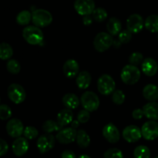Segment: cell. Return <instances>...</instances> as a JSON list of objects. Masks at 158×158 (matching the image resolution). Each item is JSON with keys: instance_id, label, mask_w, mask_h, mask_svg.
Here are the masks:
<instances>
[{"instance_id": "cell-26", "label": "cell", "mask_w": 158, "mask_h": 158, "mask_svg": "<svg viewBox=\"0 0 158 158\" xmlns=\"http://www.w3.org/2000/svg\"><path fill=\"white\" fill-rule=\"evenodd\" d=\"M144 26L151 32H158V15H151L145 19Z\"/></svg>"}, {"instance_id": "cell-21", "label": "cell", "mask_w": 158, "mask_h": 158, "mask_svg": "<svg viewBox=\"0 0 158 158\" xmlns=\"http://www.w3.org/2000/svg\"><path fill=\"white\" fill-rule=\"evenodd\" d=\"M92 77L87 71H82L78 74L76 80L77 86L81 89H85L89 87L91 83Z\"/></svg>"}, {"instance_id": "cell-48", "label": "cell", "mask_w": 158, "mask_h": 158, "mask_svg": "<svg viewBox=\"0 0 158 158\" xmlns=\"http://www.w3.org/2000/svg\"><path fill=\"white\" fill-rule=\"evenodd\" d=\"M157 40H158V35H157Z\"/></svg>"}, {"instance_id": "cell-14", "label": "cell", "mask_w": 158, "mask_h": 158, "mask_svg": "<svg viewBox=\"0 0 158 158\" xmlns=\"http://www.w3.org/2000/svg\"><path fill=\"white\" fill-rule=\"evenodd\" d=\"M142 137V131L135 125L126 127L123 131V137L128 143H135Z\"/></svg>"}, {"instance_id": "cell-12", "label": "cell", "mask_w": 158, "mask_h": 158, "mask_svg": "<svg viewBox=\"0 0 158 158\" xmlns=\"http://www.w3.org/2000/svg\"><path fill=\"white\" fill-rule=\"evenodd\" d=\"M77 131L73 127H67L60 130L56 134V140L63 144L71 143L77 139Z\"/></svg>"}, {"instance_id": "cell-1", "label": "cell", "mask_w": 158, "mask_h": 158, "mask_svg": "<svg viewBox=\"0 0 158 158\" xmlns=\"http://www.w3.org/2000/svg\"><path fill=\"white\" fill-rule=\"evenodd\" d=\"M23 36L31 45L41 44L43 41V32L36 26H26L23 31Z\"/></svg>"}, {"instance_id": "cell-37", "label": "cell", "mask_w": 158, "mask_h": 158, "mask_svg": "<svg viewBox=\"0 0 158 158\" xmlns=\"http://www.w3.org/2000/svg\"><path fill=\"white\" fill-rule=\"evenodd\" d=\"M12 116V110L8 105L2 104L0 106V119L2 120H8Z\"/></svg>"}, {"instance_id": "cell-25", "label": "cell", "mask_w": 158, "mask_h": 158, "mask_svg": "<svg viewBox=\"0 0 158 158\" xmlns=\"http://www.w3.org/2000/svg\"><path fill=\"white\" fill-rule=\"evenodd\" d=\"M77 143L78 146L81 148H86L90 144V137L87 133L83 130L77 131Z\"/></svg>"}, {"instance_id": "cell-34", "label": "cell", "mask_w": 158, "mask_h": 158, "mask_svg": "<svg viewBox=\"0 0 158 158\" xmlns=\"http://www.w3.org/2000/svg\"><path fill=\"white\" fill-rule=\"evenodd\" d=\"M38 134L39 133L36 128L32 126L26 127L23 132V135L27 140H33V139L36 138Z\"/></svg>"}, {"instance_id": "cell-44", "label": "cell", "mask_w": 158, "mask_h": 158, "mask_svg": "<svg viewBox=\"0 0 158 158\" xmlns=\"http://www.w3.org/2000/svg\"><path fill=\"white\" fill-rule=\"evenodd\" d=\"M80 122L78 121V120H73L72 123H71V127L73 128H75V129H77V127H79V126H80Z\"/></svg>"}, {"instance_id": "cell-29", "label": "cell", "mask_w": 158, "mask_h": 158, "mask_svg": "<svg viewBox=\"0 0 158 158\" xmlns=\"http://www.w3.org/2000/svg\"><path fill=\"white\" fill-rule=\"evenodd\" d=\"M32 19V14L28 10H23L17 15L16 22L21 26H26L30 23Z\"/></svg>"}, {"instance_id": "cell-27", "label": "cell", "mask_w": 158, "mask_h": 158, "mask_svg": "<svg viewBox=\"0 0 158 158\" xmlns=\"http://www.w3.org/2000/svg\"><path fill=\"white\" fill-rule=\"evenodd\" d=\"M62 128L63 127L58 122L52 120H46L43 124V130L47 134H51L55 131H60V130H62Z\"/></svg>"}, {"instance_id": "cell-45", "label": "cell", "mask_w": 158, "mask_h": 158, "mask_svg": "<svg viewBox=\"0 0 158 158\" xmlns=\"http://www.w3.org/2000/svg\"><path fill=\"white\" fill-rule=\"evenodd\" d=\"M121 44H122V43L120 41V40H114V43H113V46H114L115 48H120V46H121Z\"/></svg>"}, {"instance_id": "cell-41", "label": "cell", "mask_w": 158, "mask_h": 158, "mask_svg": "<svg viewBox=\"0 0 158 158\" xmlns=\"http://www.w3.org/2000/svg\"><path fill=\"white\" fill-rule=\"evenodd\" d=\"M132 116L135 120H140L142 117L144 116V113H143V109H135L132 113Z\"/></svg>"}, {"instance_id": "cell-30", "label": "cell", "mask_w": 158, "mask_h": 158, "mask_svg": "<svg viewBox=\"0 0 158 158\" xmlns=\"http://www.w3.org/2000/svg\"><path fill=\"white\" fill-rule=\"evenodd\" d=\"M134 158H151V151L144 145L137 147L134 151Z\"/></svg>"}, {"instance_id": "cell-8", "label": "cell", "mask_w": 158, "mask_h": 158, "mask_svg": "<svg viewBox=\"0 0 158 158\" xmlns=\"http://www.w3.org/2000/svg\"><path fill=\"white\" fill-rule=\"evenodd\" d=\"M56 139L51 134H45L40 136L37 140V148L41 154H46L55 146Z\"/></svg>"}, {"instance_id": "cell-10", "label": "cell", "mask_w": 158, "mask_h": 158, "mask_svg": "<svg viewBox=\"0 0 158 158\" xmlns=\"http://www.w3.org/2000/svg\"><path fill=\"white\" fill-rule=\"evenodd\" d=\"M74 8L77 13L83 16L90 15L96 9L94 0H76Z\"/></svg>"}, {"instance_id": "cell-19", "label": "cell", "mask_w": 158, "mask_h": 158, "mask_svg": "<svg viewBox=\"0 0 158 158\" xmlns=\"http://www.w3.org/2000/svg\"><path fill=\"white\" fill-rule=\"evenodd\" d=\"M144 116L147 118L152 120H158V103L151 101L147 103L143 107Z\"/></svg>"}, {"instance_id": "cell-11", "label": "cell", "mask_w": 158, "mask_h": 158, "mask_svg": "<svg viewBox=\"0 0 158 158\" xmlns=\"http://www.w3.org/2000/svg\"><path fill=\"white\" fill-rule=\"evenodd\" d=\"M144 22L139 14H132L127 20V29L132 33H138L143 29Z\"/></svg>"}, {"instance_id": "cell-9", "label": "cell", "mask_w": 158, "mask_h": 158, "mask_svg": "<svg viewBox=\"0 0 158 158\" xmlns=\"http://www.w3.org/2000/svg\"><path fill=\"white\" fill-rule=\"evenodd\" d=\"M142 136L147 140H154L158 137V123L150 120L143 123L141 128Z\"/></svg>"}, {"instance_id": "cell-7", "label": "cell", "mask_w": 158, "mask_h": 158, "mask_svg": "<svg viewBox=\"0 0 158 158\" xmlns=\"http://www.w3.org/2000/svg\"><path fill=\"white\" fill-rule=\"evenodd\" d=\"M7 94L11 101L15 104L23 103L26 97L25 89L18 83H12L8 87Z\"/></svg>"}, {"instance_id": "cell-20", "label": "cell", "mask_w": 158, "mask_h": 158, "mask_svg": "<svg viewBox=\"0 0 158 158\" xmlns=\"http://www.w3.org/2000/svg\"><path fill=\"white\" fill-rule=\"evenodd\" d=\"M73 120V114L70 109L66 108L60 111L57 115V122L61 125L62 127H65L69 123H72Z\"/></svg>"}, {"instance_id": "cell-4", "label": "cell", "mask_w": 158, "mask_h": 158, "mask_svg": "<svg viewBox=\"0 0 158 158\" xmlns=\"http://www.w3.org/2000/svg\"><path fill=\"white\" fill-rule=\"evenodd\" d=\"M83 107L89 112H93L98 109L100 106V99L95 93L92 91H86L80 98Z\"/></svg>"}, {"instance_id": "cell-38", "label": "cell", "mask_w": 158, "mask_h": 158, "mask_svg": "<svg viewBox=\"0 0 158 158\" xmlns=\"http://www.w3.org/2000/svg\"><path fill=\"white\" fill-rule=\"evenodd\" d=\"M132 32H130L128 29H124L122 30L121 32L119 33L118 40L121 42L122 43H127L132 39Z\"/></svg>"}, {"instance_id": "cell-43", "label": "cell", "mask_w": 158, "mask_h": 158, "mask_svg": "<svg viewBox=\"0 0 158 158\" xmlns=\"http://www.w3.org/2000/svg\"><path fill=\"white\" fill-rule=\"evenodd\" d=\"M93 16H90V15H84L83 18V23L85 26H89L93 23Z\"/></svg>"}, {"instance_id": "cell-33", "label": "cell", "mask_w": 158, "mask_h": 158, "mask_svg": "<svg viewBox=\"0 0 158 158\" xmlns=\"http://www.w3.org/2000/svg\"><path fill=\"white\" fill-rule=\"evenodd\" d=\"M104 158H123V154L118 148H110L105 151Z\"/></svg>"}, {"instance_id": "cell-5", "label": "cell", "mask_w": 158, "mask_h": 158, "mask_svg": "<svg viewBox=\"0 0 158 158\" xmlns=\"http://www.w3.org/2000/svg\"><path fill=\"white\" fill-rule=\"evenodd\" d=\"M114 39L110 33L101 32L97 34L94 40V46L96 50L100 52L107 50L114 43Z\"/></svg>"}, {"instance_id": "cell-28", "label": "cell", "mask_w": 158, "mask_h": 158, "mask_svg": "<svg viewBox=\"0 0 158 158\" xmlns=\"http://www.w3.org/2000/svg\"><path fill=\"white\" fill-rule=\"evenodd\" d=\"M13 55V49L12 46L6 43H2L0 45V58L2 60H9Z\"/></svg>"}, {"instance_id": "cell-24", "label": "cell", "mask_w": 158, "mask_h": 158, "mask_svg": "<svg viewBox=\"0 0 158 158\" xmlns=\"http://www.w3.org/2000/svg\"><path fill=\"white\" fill-rule=\"evenodd\" d=\"M106 29L108 32L111 35H116L121 32L122 24L121 22L115 17H112L108 20L106 23Z\"/></svg>"}, {"instance_id": "cell-35", "label": "cell", "mask_w": 158, "mask_h": 158, "mask_svg": "<svg viewBox=\"0 0 158 158\" xmlns=\"http://www.w3.org/2000/svg\"><path fill=\"white\" fill-rule=\"evenodd\" d=\"M112 100L115 104L121 105L123 104L125 100V94L120 89L114 90L112 95Z\"/></svg>"}, {"instance_id": "cell-42", "label": "cell", "mask_w": 158, "mask_h": 158, "mask_svg": "<svg viewBox=\"0 0 158 158\" xmlns=\"http://www.w3.org/2000/svg\"><path fill=\"white\" fill-rule=\"evenodd\" d=\"M61 158H77V157H76V154L73 151L66 150L62 153Z\"/></svg>"}, {"instance_id": "cell-15", "label": "cell", "mask_w": 158, "mask_h": 158, "mask_svg": "<svg viewBox=\"0 0 158 158\" xmlns=\"http://www.w3.org/2000/svg\"><path fill=\"white\" fill-rule=\"evenodd\" d=\"M103 136L109 143H115L120 140V134L117 127L112 123H107L103 129Z\"/></svg>"}, {"instance_id": "cell-3", "label": "cell", "mask_w": 158, "mask_h": 158, "mask_svg": "<svg viewBox=\"0 0 158 158\" xmlns=\"http://www.w3.org/2000/svg\"><path fill=\"white\" fill-rule=\"evenodd\" d=\"M32 20L38 27H46L52 22V15L46 9H35L32 13Z\"/></svg>"}, {"instance_id": "cell-13", "label": "cell", "mask_w": 158, "mask_h": 158, "mask_svg": "<svg viewBox=\"0 0 158 158\" xmlns=\"http://www.w3.org/2000/svg\"><path fill=\"white\" fill-rule=\"evenodd\" d=\"M24 129V126L21 120L16 118L11 119L6 124V131L8 134L14 138L19 137L23 134Z\"/></svg>"}, {"instance_id": "cell-17", "label": "cell", "mask_w": 158, "mask_h": 158, "mask_svg": "<svg viewBox=\"0 0 158 158\" xmlns=\"http://www.w3.org/2000/svg\"><path fill=\"white\" fill-rule=\"evenodd\" d=\"M79 69H80L79 63H77V60L72 59L66 60L63 67L65 76L69 79L74 78L77 74H79Z\"/></svg>"}, {"instance_id": "cell-31", "label": "cell", "mask_w": 158, "mask_h": 158, "mask_svg": "<svg viewBox=\"0 0 158 158\" xmlns=\"http://www.w3.org/2000/svg\"><path fill=\"white\" fill-rule=\"evenodd\" d=\"M107 15L108 14L106 12V9L101 7L95 9L92 13V16L96 22H98V23H102V22L105 21V19L107 18Z\"/></svg>"}, {"instance_id": "cell-22", "label": "cell", "mask_w": 158, "mask_h": 158, "mask_svg": "<svg viewBox=\"0 0 158 158\" xmlns=\"http://www.w3.org/2000/svg\"><path fill=\"white\" fill-rule=\"evenodd\" d=\"M143 96L146 100L156 101L158 100V87L154 84H148L143 87Z\"/></svg>"}, {"instance_id": "cell-46", "label": "cell", "mask_w": 158, "mask_h": 158, "mask_svg": "<svg viewBox=\"0 0 158 158\" xmlns=\"http://www.w3.org/2000/svg\"><path fill=\"white\" fill-rule=\"evenodd\" d=\"M78 158H91V157H89V156L86 155V154H83V155L80 156Z\"/></svg>"}, {"instance_id": "cell-6", "label": "cell", "mask_w": 158, "mask_h": 158, "mask_svg": "<svg viewBox=\"0 0 158 158\" xmlns=\"http://www.w3.org/2000/svg\"><path fill=\"white\" fill-rule=\"evenodd\" d=\"M97 88L99 92L103 95H110L115 90V81L110 75L103 74L97 80Z\"/></svg>"}, {"instance_id": "cell-40", "label": "cell", "mask_w": 158, "mask_h": 158, "mask_svg": "<svg viewBox=\"0 0 158 158\" xmlns=\"http://www.w3.org/2000/svg\"><path fill=\"white\" fill-rule=\"evenodd\" d=\"M8 150H9L8 143H6V140L1 139L0 140V156L1 157L4 156L8 152Z\"/></svg>"}, {"instance_id": "cell-39", "label": "cell", "mask_w": 158, "mask_h": 158, "mask_svg": "<svg viewBox=\"0 0 158 158\" xmlns=\"http://www.w3.org/2000/svg\"><path fill=\"white\" fill-rule=\"evenodd\" d=\"M90 117V114H89V111L86 110H82L78 113L77 115V120L80 123H85L88 122Z\"/></svg>"}, {"instance_id": "cell-23", "label": "cell", "mask_w": 158, "mask_h": 158, "mask_svg": "<svg viewBox=\"0 0 158 158\" xmlns=\"http://www.w3.org/2000/svg\"><path fill=\"white\" fill-rule=\"evenodd\" d=\"M62 101L66 108L70 110L76 109L80 105V99L74 94H67L64 95Z\"/></svg>"}, {"instance_id": "cell-2", "label": "cell", "mask_w": 158, "mask_h": 158, "mask_svg": "<svg viewBox=\"0 0 158 158\" xmlns=\"http://www.w3.org/2000/svg\"><path fill=\"white\" fill-rule=\"evenodd\" d=\"M120 77L125 84L134 85L140 80V71L137 66H134L132 64L127 65L122 69Z\"/></svg>"}, {"instance_id": "cell-32", "label": "cell", "mask_w": 158, "mask_h": 158, "mask_svg": "<svg viewBox=\"0 0 158 158\" xmlns=\"http://www.w3.org/2000/svg\"><path fill=\"white\" fill-rule=\"evenodd\" d=\"M7 70L12 74H18L21 69L19 63L15 60H9L6 64Z\"/></svg>"}, {"instance_id": "cell-47", "label": "cell", "mask_w": 158, "mask_h": 158, "mask_svg": "<svg viewBox=\"0 0 158 158\" xmlns=\"http://www.w3.org/2000/svg\"><path fill=\"white\" fill-rule=\"evenodd\" d=\"M154 158H158V156H157V157H154Z\"/></svg>"}, {"instance_id": "cell-16", "label": "cell", "mask_w": 158, "mask_h": 158, "mask_svg": "<svg viewBox=\"0 0 158 158\" xmlns=\"http://www.w3.org/2000/svg\"><path fill=\"white\" fill-rule=\"evenodd\" d=\"M12 148L16 157H23L29 150V142L26 137H17L12 143Z\"/></svg>"}, {"instance_id": "cell-18", "label": "cell", "mask_w": 158, "mask_h": 158, "mask_svg": "<svg viewBox=\"0 0 158 158\" xmlns=\"http://www.w3.org/2000/svg\"><path fill=\"white\" fill-rule=\"evenodd\" d=\"M158 65L157 62L152 58H147L142 63V71L145 75L153 77L157 73Z\"/></svg>"}, {"instance_id": "cell-36", "label": "cell", "mask_w": 158, "mask_h": 158, "mask_svg": "<svg viewBox=\"0 0 158 158\" xmlns=\"http://www.w3.org/2000/svg\"><path fill=\"white\" fill-rule=\"evenodd\" d=\"M143 56L142 53L138 52H133L129 57L130 64H132L134 66H138L140 63H143Z\"/></svg>"}]
</instances>
